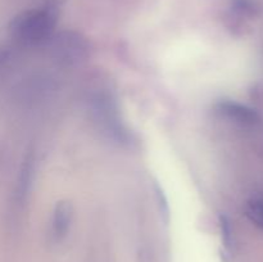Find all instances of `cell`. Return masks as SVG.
I'll return each mask as SVG.
<instances>
[{"instance_id": "cell-1", "label": "cell", "mask_w": 263, "mask_h": 262, "mask_svg": "<svg viewBox=\"0 0 263 262\" xmlns=\"http://www.w3.org/2000/svg\"><path fill=\"white\" fill-rule=\"evenodd\" d=\"M58 10L53 4L21 13L13 20L10 32L21 45L36 46L48 44L54 33Z\"/></svg>"}, {"instance_id": "cell-2", "label": "cell", "mask_w": 263, "mask_h": 262, "mask_svg": "<svg viewBox=\"0 0 263 262\" xmlns=\"http://www.w3.org/2000/svg\"><path fill=\"white\" fill-rule=\"evenodd\" d=\"M48 44L51 58L61 64H77L87 57V43L82 36L72 31L53 35Z\"/></svg>"}, {"instance_id": "cell-3", "label": "cell", "mask_w": 263, "mask_h": 262, "mask_svg": "<svg viewBox=\"0 0 263 262\" xmlns=\"http://www.w3.org/2000/svg\"><path fill=\"white\" fill-rule=\"evenodd\" d=\"M94 110L97 113V118L103 127L109 133L113 139L121 143H127L130 139V133L126 130L125 126L120 121L116 109L115 103L105 95H100L94 100Z\"/></svg>"}, {"instance_id": "cell-4", "label": "cell", "mask_w": 263, "mask_h": 262, "mask_svg": "<svg viewBox=\"0 0 263 262\" xmlns=\"http://www.w3.org/2000/svg\"><path fill=\"white\" fill-rule=\"evenodd\" d=\"M216 108L222 117L228 118L231 122L246 126V127H257L262 122L261 117L256 110L240 104V103L225 100V102L218 103Z\"/></svg>"}, {"instance_id": "cell-5", "label": "cell", "mask_w": 263, "mask_h": 262, "mask_svg": "<svg viewBox=\"0 0 263 262\" xmlns=\"http://www.w3.org/2000/svg\"><path fill=\"white\" fill-rule=\"evenodd\" d=\"M73 210L68 202H58L53 212L51 220V235L55 240H62L71 228Z\"/></svg>"}, {"instance_id": "cell-6", "label": "cell", "mask_w": 263, "mask_h": 262, "mask_svg": "<svg viewBox=\"0 0 263 262\" xmlns=\"http://www.w3.org/2000/svg\"><path fill=\"white\" fill-rule=\"evenodd\" d=\"M246 216L253 225L263 230V198H252L246 204Z\"/></svg>"}, {"instance_id": "cell-7", "label": "cell", "mask_w": 263, "mask_h": 262, "mask_svg": "<svg viewBox=\"0 0 263 262\" xmlns=\"http://www.w3.org/2000/svg\"><path fill=\"white\" fill-rule=\"evenodd\" d=\"M220 228H221V235H222V243L225 247L226 253L230 254L233 251L234 246V235H233V228H231V222L229 220L228 216L221 215L220 216Z\"/></svg>"}, {"instance_id": "cell-8", "label": "cell", "mask_w": 263, "mask_h": 262, "mask_svg": "<svg viewBox=\"0 0 263 262\" xmlns=\"http://www.w3.org/2000/svg\"><path fill=\"white\" fill-rule=\"evenodd\" d=\"M154 194H156V199H157V203H158V208H159V212H161L162 218H164V221L168 222V218H170L168 202H167V198L166 195H164L163 190L158 186V184H154Z\"/></svg>"}, {"instance_id": "cell-9", "label": "cell", "mask_w": 263, "mask_h": 262, "mask_svg": "<svg viewBox=\"0 0 263 262\" xmlns=\"http://www.w3.org/2000/svg\"><path fill=\"white\" fill-rule=\"evenodd\" d=\"M8 61H9V54H8V51H5L4 49H0V71L7 66Z\"/></svg>"}]
</instances>
